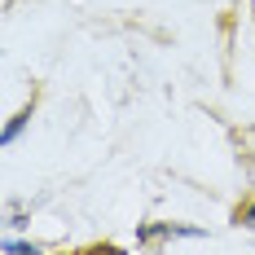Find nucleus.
I'll return each mask as SVG.
<instances>
[{
	"mask_svg": "<svg viewBox=\"0 0 255 255\" xmlns=\"http://www.w3.org/2000/svg\"><path fill=\"white\" fill-rule=\"evenodd\" d=\"M4 251H9V255H40V247H31V242H13V238H4Z\"/></svg>",
	"mask_w": 255,
	"mask_h": 255,
	"instance_id": "nucleus-1",
	"label": "nucleus"
},
{
	"mask_svg": "<svg viewBox=\"0 0 255 255\" xmlns=\"http://www.w3.org/2000/svg\"><path fill=\"white\" fill-rule=\"evenodd\" d=\"M26 119H31V115H18L13 124L4 128V145H13V141H18V132H22V128H26Z\"/></svg>",
	"mask_w": 255,
	"mask_h": 255,
	"instance_id": "nucleus-2",
	"label": "nucleus"
},
{
	"mask_svg": "<svg viewBox=\"0 0 255 255\" xmlns=\"http://www.w3.org/2000/svg\"><path fill=\"white\" fill-rule=\"evenodd\" d=\"M238 220H242V225H251V229H255V203L247 207V211H242V216H238Z\"/></svg>",
	"mask_w": 255,
	"mask_h": 255,
	"instance_id": "nucleus-3",
	"label": "nucleus"
}]
</instances>
